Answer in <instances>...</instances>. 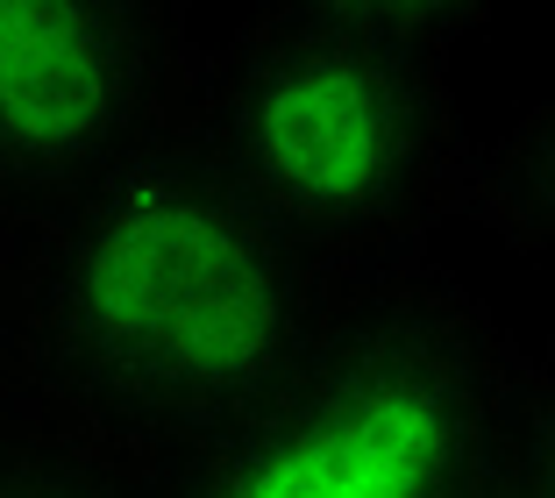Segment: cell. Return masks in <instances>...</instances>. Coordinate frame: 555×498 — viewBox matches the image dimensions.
<instances>
[{
    "label": "cell",
    "instance_id": "6da1fadb",
    "mask_svg": "<svg viewBox=\"0 0 555 498\" xmlns=\"http://www.w3.org/2000/svg\"><path fill=\"white\" fill-rule=\"evenodd\" d=\"M335 292L164 129L22 228V420L150 477L243 420L299 363Z\"/></svg>",
    "mask_w": 555,
    "mask_h": 498
},
{
    "label": "cell",
    "instance_id": "7a4b0ae2",
    "mask_svg": "<svg viewBox=\"0 0 555 498\" xmlns=\"http://www.w3.org/2000/svg\"><path fill=\"white\" fill-rule=\"evenodd\" d=\"M171 129L335 285L413 264L470 214L477 136L449 58L327 15L257 8L229 43L193 50Z\"/></svg>",
    "mask_w": 555,
    "mask_h": 498
},
{
    "label": "cell",
    "instance_id": "3957f363",
    "mask_svg": "<svg viewBox=\"0 0 555 498\" xmlns=\"http://www.w3.org/2000/svg\"><path fill=\"white\" fill-rule=\"evenodd\" d=\"M534 385V356L470 285L421 257L349 278L299 363L150 498H485Z\"/></svg>",
    "mask_w": 555,
    "mask_h": 498
},
{
    "label": "cell",
    "instance_id": "277c9868",
    "mask_svg": "<svg viewBox=\"0 0 555 498\" xmlns=\"http://www.w3.org/2000/svg\"><path fill=\"white\" fill-rule=\"evenodd\" d=\"M193 65L179 0H0V228L157 143Z\"/></svg>",
    "mask_w": 555,
    "mask_h": 498
},
{
    "label": "cell",
    "instance_id": "5b68a950",
    "mask_svg": "<svg viewBox=\"0 0 555 498\" xmlns=\"http://www.w3.org/2000/svg\"><path fill=\"white\" fill-rule=\"evenodd\" d=\"M470 214L513 235L520 250L555 257V86L513 122L499 143H477Z\"/></svg>",
    "mask_w": 555,
    "mask_h": 498
},
{
    "label": "cell",
    "instance_id": "8992f818",
    "mask_svg": "<svg viewBox=\"0 0 555 498\" xmlns=\"http://www.w3.org/2000/svg\"><path fill=\"white\" fill-rule=\"evenodd\" d=\"M0 498H150V477L15 420L0 427Z\"/></svg>",
    "mask_w": 555,
    "mask_h": 498
},
{
    "label": "cell",
    "instance_id": "52a82bcc",
    "mask_svg": "<svg viewBox=\"0 0 555 498\" xmlns=\"http://www.w3.org/2000/svg\"><path fill=\"white\" fill-rule=\"evenodd\" d=\"M257 8H299V15H327V22H349V29L399 36V43L449 58L499 0H257Z\"/></svg>",
    "mask_w": 555,
    "mask_h": 498
},
{
    "label": "cell",
    "instance_id": "ba28073f",
    "mask_svg": "<svg viewBox=\"0 0 555 498\" xmlns=\"http://www.w3.org/2000/svg\"><path fill=\"white\" fill-rule=\"evenodd\" d=\"M506 477L520 484L527 498H555V385L541 370H534V385H527V399H520V420H513Z\"/></svg>",
    "mask_w": 555,
    "mask_h": 498
},
{
    "label": "cell",
    "instance_id": "9c48e42d",
    "mask_svg": "<svg viewBox=\"0 0 555 498\" xmlns=\"http://www.w3.org/2000/svg\"><path fill=\"white\" fill-rule=\"evenodd\" d=\"M15 250H22V228H0V427L22 420V385H15Z\"/></svg>",
    "mask_w": 555,
    "mask_h": 498
},
{
    "label": "cell",
    "instance_id": "30bf717a",
    "mask_svg": "<svg viewBox=\"0 0 555 498\" xmlns=\"http://www.w3.org/2000/svg\"><path fill=\"white\" fill-rule=\"evenodd\" d=\"M534 370H541V378H548V385H555V328H548V349L534 356Z\"/></svg>",
    "mask_w": 555,
    "mask_h": 498
},
{
    "label": "cell",
    "instance_id": "8fae6325",
    "mask_svg": "<svg viewBox=\"0 0 555 498\" xmlns=\"http://www.w3.org/2000/svg\"><path fill=\"white\" fill-rule=\"evenodd\" d=\"M485 498H527V491H520V484H513V477H499V484H491Z\"/></svg>",
    "mask_w": 555,
    "mask_h": 498
}]
</instances>
